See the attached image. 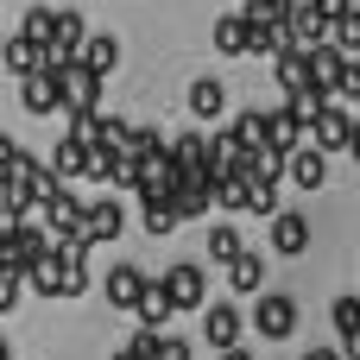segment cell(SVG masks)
Here are the masks:
<instances>
[{
	"label": "cell",
	"instance_id": "cell-7",
	"mask_svg": "<svg viewBox=\"0 0 360 360\" xmlns=\"http://www.w3.org/2000/svg\"><path fill=\"white\" fill-rule=\"evenodd\" d=\"M146 285H152V278H146V272H139L133 259H120V266H114V272L101 278V291H108V304H114V310H139Z\"/></svg>",
	"mask_w": 360,
	"mask_h": 360
},
{
	"label": "cell",
	"instance_id": "cell-45",
	"mask_svg": "<svg viewBox=\"0 0 360 360\" xmlns=\"http://www.w3.org/2000/svg\"><path fill=\"white\" fill-rule=\"evenodd\" d=\"M354 76H360V57H354Z\"/></svg>",
	"mask_w": 360,
	"mask_h": 360
},
{
	"label": "cell",
	"instance_id": "cell-24",
	"mask_svg": "<svg viewBox=\"0 0 360 360\" xmlns=\"http://www.w3.org/2000/svg\"><path fill=\"white\" fill-rule=\"evenodd\" d=\"M0 63L25 82V76H38V70H44V51H38V44H25V38L13 32V38H6V51H0Z\"/></svg>",
	"mask_w": 360,
	"mask_h": 360
},
{
	"label": "cell",
	"instance_id": "cell-18",
	"mask_svg": "<svg viewBox=\"0 0 360 360\" xmlns=\"http://www.w3.org/2000/svg\"><path fill=\"white\" fill-rule=\"evenodd\" d=\"M63 278H70V259H63L57 247H51V253H44V259L25 272V285H32L38 297H63Z\"/></svg>",
	"mask_w": 360,
	"mask_h": 360
},
{
	"label": "cell",
	"instance_id": "cell-17",
	"mask_svg": "<svg viewBox=\"0 0 360 360\" xmlns=\"http://www.w3.org/2000/svg\"><path fill=\"white\" fill-rule=\"evenodd\" d=\"M285 177H291L297 190H323V184H329V158H323L316 146H304V152H291V165H285Z\"/></svg>",
	"mask_w": 360,
	"mask_h": 360
},
{
	"label": "cell",
	"instance_id": "cell-14",
	"mask_svg": "<svg viewBox=\"0 0 360 360\" xmlns=\"http://www.w3.org/2000/svg\"><path fill=\"white\" fill-rule=\"evenodd\" d=\"M272 76H278V89H285V95H304V89H316V82H310V57H304L297 44H285V51L272 57Z\"/></svg>",
	"mask_w": 360,
	"mask_h": 360
},
{
	"label": "cell",
	"instance_id": "cell-26",
	"mask_svg": "<svg viewBox=\"0 0 360 360\" xmlns=\"http://www.w3.org/2000/svg\"><path fill=\"white\" fill-rule=\"evenodd\" d=\"M202 247H209V259H215V266H228V259H240V253H247V240H240V228H234V221H215Z\"/></svg>",
	"mask_w": 360,
	"mask_h": 360
},
{
	"label": "cell",
	"instance_id": "cell-3",
	"mask_svg": "<svg viewBox=\"0 0 360 360\" xmlns=\"http://www.w3.org/2000/svg\"><path fill=\"white\" fill-rule=\"evenodd\" d=\"M253 329H259L266 342L297 335V297H285V291H259V297H253Z\"/></svg>",
	"mask_w": 360,
	"mask_h": 360
},
{
	"label": "cell",
	"instance_id": "cell-33",
	"mask_svg": "<svg viewBox=\"0 0 360 360\" xmlns=\"http://www.w3.org/2000/svg\"><path fill=\"white\" fill-rule=\"evenodd\" d=\"M329 316H335L342 342H360V297H335V304H329Z\"/></svg>",
	"mask_w": 360,
	"mask_h": 360
},
{
	"label": "cell",
	"instance_id": "cell-36",
	"mask_svg": "<svg viewBox=\"0 0 360 360\" xmlns=\"http://www.w3.org/2000/svg\"><path fill=\"white\" fill-rule=\"evenodd\" d=\"M19 285H25V278L6 266V272H0V316H13V310H19Z\"/></svg>",
	"mask_w": 360,
	"mask_h": 360
},
{
	"label": "cell",
	"instance_id": "cell-10",
	"mask_svg": "<svg viewBox=\"0 0 360 360\" xmlns=\"http://www.w3.org/2000/svg\"><path fill=\"white\" fill-rule=\"evenodd\" d=\"M95 95H101V76L82 70V63H70L63 70V114H95Z\"/></svg>",
	"mask_w": 360,
	"mask_h": 360
},
{
	"label": "cell",
	"instance_id": "cell-4",
	"mask_svg": "<svg viewBox=\"0 0 360 360\" xmlns=\"http://www.w3.org/2000/svg\"><path fill=\"white\" fill-rule=\"evenodd\" d=\"M82 221H89V202H82V196L63 190V196L44 202V234H51V240H82Z\"/></svg>",
	"mask_w": 360,
	"mask_h": 360
},
{
	"label": "cell",
	"instance_id": "cell-40",
	"mask_svg": "<svg viewBox=\"0 0 360 360\" xmlns=\"http://www.w3.org/2000/svg\"><path fill=\"white\" fill-rule=\"evenodd\" d=\"M221 360H253V354H247V348H228V354H221Z\"/></svg>",
	"mask_w": 360,
	"mask_h": 360
},
{
	"label": "cell",
	"instance_id": "cell-44",
	"mask_svg": "<svg viewBox=\"0 0 360 360\" xmlns=\"http://www.w3.org/2000/svg\"><path fill=\"white\" fill-rule=\"evenodd\" d=\"M0 272H6V240H0Z\"/></svg>",
	"mask_w": 360,
	"mask_h": 360
},
{
	"label": "cell",
	"instance_id": "cell-43",
	"mask_svg": "<svg viewBox=\"0 0 360 360\" xmlns=\"http://www.w3.org/2000/svg\"><path fill=\"white\" fill-rule=\"evenodd\" d=\"M348 152H354V165H360V127H354V146H348Z\"/></svg>",
	"mask_w": 360,
	"mask_h": 360
},
{
	"label": "cell",
	"instance_id": "cell-46",
	"mask_svg": "<svg viewBox=\"0 0 360 360\" xmlns=\"http://www.w3.org/2000/svg\"><path fill=\"white\" fill-rule=\"evenodd\" d=\"M0 51H6V38H0Z\"/></svg>",
	"mask_w": 360,
	"mask_h": 360
},
{
	"label": "cell",
	"instance_id": "cell-15",
	"mask_svg": "<svg viewBox=\"0 0 360 360\" xmlns=\"http://www.w3.org/2000/svg\"><path fill=\"white\" fill-rule=\"evenodd\" d=\"M190 114H196V120H221V114H228L221 76H196V82H190Z\"/></svg>",
	"mask_w": 360,
	"mask_h": 360
},
{
	"label": "cell",
	"instance_id": "cell-31",
	"mask_svg": "<svg viewBox=\"0 0 360 360\" xmlns=\"http://www.w3.org/2000/svg\"><path fill=\"white\" fill-rule=\"evenodd\" d=\"M329 44H335V51H342L348 63L360 57V6L348 13V19H335V25H329Z\"/></svg>",
	"mask_w": 360,
	"mask_h": 360
},
{
	"label": "cell",
	"instance_id": "cell-41",
	"mask_svg": "<svg viewBox=\"0 0 360 360\" xmlns=\"http://www.w3.org/2000/svg\"><path fill=\"white\" fill-rule=\"evenodd\" d=\"M0 360H13V342H6V335H0Z\"/></svg>",
	"mask_w": 360,
	"mask_h": 360
},
{
	"label": "cell",
	"instance_id": "cell-37",
	"mask_svg": "<svg viewBox=\"0 0 360 360\" xmlns=\"http://www.w3.org/2000/svg\"><path fill=\"white\" fill-rule=\"evenodd\" d=\"M158 360H190V342L184 335H158Z\"/></svg>",
	"mask_w": 360,
	"mask_h": 360
},
{
	"label": "cell",
	"instance_id": "cell-19",
	"mask_svg": "<svg viewBox=\"0 0 360 360\" xmlns=\"http://www.w3.org/2000/svg\"><path fill=\"white\" fill-rule=\"evenodd\" d=\"M259 285H266V259H259L253 247H247L240 259H228V291H234V297H253Z\"/></svg>",
	"mask_w": 360,
	"mask_h": 360
},
{
	"label": "cell",
	"instance_id": "cell-1",
	"mask_svg": "<svg viewBox=\"0 0 360 360\" xmlns=\"http://www.w3.org/2000/svg\"><path fill=\"white\" fill-rule=\"evenodd\" d=\"M354 127H360V114L348 108V101H329L323 114H316V127H310V146L329 158V152H348L354 146Z\"/></svg>",
	"mask_w": 360,
	"mask_h": 360
},
{
	"label": "cell",
	"instance_id": "cell-20",
	"mask_svg": "<svg viewBox=\"0 0 360 360\" xmlns=\"http://www.w3.org/2000/svg\"><path fill=\"white\" fill-rule=\"evenodd\" d=\"M291 44H297V51H316V44H329V19H323L310 0H304V6H297V19H291Z\"/></svg>",
	"mask_w": 360,
	"mask_h": 360
},
{
	"label": "cell",
	"instance_id": "cell-38",
	"mask_svg": "<svg viewBox=\"0 0 360 360\" xmlns=\"http://www.w3.org/2000/svg\"><path fill=\"white\" fill-rule=\"evenodd\" d=\"M310 6H316V13H323V19H329V25H335V19H348V13H354V0H310Z\"/></svg>",
	"mask_w": 360,
	"mask_h": 360
},
{
	"label": "cell",
	"instance_id": "cell-9",
	"mask_svg": "<svg viewBox=\"0 0 360 360\" xmlns=\"http://www.w3.org/2000/svg\"><path fill=\"white\" fill-rule=\"evenodd\" d=\"M297 6H304V0H247V6H240V19H247V25H259V32H278V38H291V19H297Z\"/></svg>",
	"mask_w": 360,
	"mask_h": 360
},
{
	"label": "cell",
	"instance_id": "cell-11",
	"mask_svg": "<svg viewBox=\"0 0 360 360\" xmlns=\"http://www.w3.org/2000/svg\"><path fill=\"white\" fill-rule=\"evenodd\" d=\"M304 247H310V215H297V209H278V215H272V253L297 259Z\"/></svg>",
	"mask_w": 360,
	"mask_h": 360
},
{
	"label": "cell",
	"instance_id": "cell-27",
	"mask_svg": "<svg viewBox=\"0 0 360 360\" xmlns=\"http://www.w3.org/2000/svg\"><path fill=\"white\" fill-rule=\"evenodd\" d=\"M51 32H57V13H51V6H25V13H19V38H25V44H38V51H44V44H51Z\"/></svg>",
	"mask_w": 360,
	"mask_h": 360
},
{
	"label": "cell",
	"instance_id": "cell-35",
	"mask_svg": "<svg viewBox=\"0 0 360 360\" xmlns=\"http://www.w3.org/2000/svg\"><path fill=\"white\" fill-rule=\"evenodd\" d=\"M171 228H177V202H146V234H158V240H165Z\"/></svg>",
	"mask_w": 360,
	"mask_h": 360
},
{
	"label": "cell",
	"instance_id": "cell-29",
	"mask_svg": "<svg viewBox=\"0 0 360 360\" xmlns=\"http://www.w3.org/2000/svg\"><path fill=\"white\" fill-rule=\"evenodd\" d=\"M127 139H133V127H127V120H114V114H101V120H95V146H89V152H127Z\"/></svg>",
	"mask_w": 360,
	"mask_h": 360
},
{
	"label": "cell",
	"instance_id": "cell-34",
	"mask_svg": "<svg viewBox=\"0 0 360 360\" xmlns=\"http://www.w3.org/2000/svg\"><path fill=\"white\" fill-rule=\"evenodd\" d=\"M285 108H291V114H297V120H304V127H316V114H323V108H329V95H323V89H304V95H291V101H285Z\"/></svg>",
	"mask_w": 360,
	"mask_h": 360
},
{
	"label": "cell",
	"instance_id": "cell-39",
	"mask_svg": "<svg viewBox=\"0 0 360 360\" xmlns=\"http://www.w3.org/2000/svg\"><path fill=\"white\" fill-rule=\"evenodd\" d=\"M304 360H342V348H310Z\"/></svg>",
	"mask_w": 360,
	"mask_h": 360
},
{
	"label": "cell",
	"instance_id": "cell-6",
	"mask_svg": "<svg viewBox=\"0 0 360 360\" xmlns=\"http://www.w3.org/2000/svg\"><path fill=\"white\" fill-rule=\"evenodd\" d=\"M120 228H127V209H120V196H95V202H89V221H82L89 247H108V240H120Z\"/></svg>",
	"mask_w": 360,
	"mask_h": 360
},
{
	"label": "cell",
	"instance_id": "cell-12",
	"mask_svg": "<svg viewBox=\"0 0 360 360\" xmlns=\"http://www.w3.org/2000/svg\"><path fill=\"white\" fill-rule=\"evenodd\" d=\"M202 335H209V348H221V354H228V348H240V310H234L228 297H221V304H209V310H202Z\"/></svg>",
	"mask_w": 360,
	"mask_h": 360
},
{
	"label": "cell",
	"instance_id": "cell-13",
	"mask_svg": "<svg viewBox=\"0 0 360 360\" xmlns=\"http://www.w3.org/2000/svg\"><path fill=\"white\" fill-rule=\"evenodd\" d=\"M266 133H272V152H285V158L310 146V127H304L291 108H272V114H266Z\"/></svg>",
	"mask_w": 360,
	"mask_h": 360
},
{
	"label": "cell",
	"instance_id": "cell-2",
	"mask_svg": "<svg viewBox=\"0 0 360 360\" xmlns=\"http://www.w3.org/2000/svg\"><path fill=\"white\" fill-rule=\"evenodd\" d=\"M158 285H165L171 310H209V272H202V266H190V259H177Z\"/></svg>",
	"mask_w": 360,
	"mask_h": 360
},
{
	"label": "cell",
	"instance_id": "cell-42",
	"mask_svg": "<svg viewBox=\"0 0 360 360\" xmlns=\"http://www.w3.org/2000/svg\"><path fill=\"white\" fill-rule=\"evenodd\" d=\"M108 360H139V354H127V348H114V354H108Z\"/></svg>",
	"mask_w": 360,
	"mask_h": 360
},
{
	"label": "cell",
	"instance_id": "cell-30",
	"mask_svg": "<svg viewBox=\"0 0 360 360\" xmlns=\"http://www.w3.org/2000/svg\"><path fill=\"white\" fill-rule=\"evenodd\" d=\"M215 209H221V215H240V209H247V171H228V177L215 184Z\"/></svg>",
	"mask_w": 360,
	"mask_h": 360
},
{
	"label": "cell",
	"instance_id": "cell-5",
	"mask_svg": "<svg viewBox=\"0 0 360 360\" xmlns=\"http://www.w3.org/2000/svg\"><path fill=\"white\" fill-rule=\"evenodd\" d=\"M44 253H51V234H44L38 221H19V228L6 234V266H13L19 278H25V272H32V266H38Z\"/></svg>",
	"mask_w": 360,
	"mask_h": 360
},
{
	"label": "cell",
	"instance_id": "cell-22",
	"mask_svg": "<svg viewBox=\"0 0 360 360\" xmlns=\"http://www.w3.org/2000/svg\"><path fill=\"white\" fill-rule=\"evenodd\" d=\"M51 177H57V184L89 177V146H76V139L63 133V139H57V152H51Z\"/></svg>",
	"mask_w": 360,
	"mask_h": 360
},
{
	"label": "cell",
	"instance_id": "cell-25",
	"mask_svg": "<svg viewBox=\"0 0 360 360\" xmlns=\"http://www.w3.org/2000/svg\"><path fill=\"white\" fill-rule=\"evenodd\" d=\"M133 316H139V329L165 335V323H171V297H165V285H158V278L146 285V297H139V310H133Z\"/></svg>",
	"mask_w": 360,
	"mask_h": 360
},
{
	"label": "cell",
	"instance_id": "cell-23",
	"mask_svg": "<svg viewBox=\"0 0 360 360\" xmlns=\"http://www.w3.org/2000/svg\"><path fill=\"white\" fill-rule=\"evenodd\" d=\"M247 38H253V25H247L240 13H221V19H215V51H221V57H247Z\"/></svg>",
	"mask_w": 360,
	"mask_h": 360
},
{
	"label": "cell",
	"instance_id": "cell-8",
	"mask_svg": "<svg viewBox=\"0 0 360 360\" xmlns=\"http://www.w3.org/2000/svg\"><path fill=\"white\" fill-rule=\"evenodd\" d=\"M19 101H25V114H57V108H63V76H57V70L25 76V82H19Z\"/></svg>",
	"mask_w": 360,
	"mask_h": 360
},
{
	"label": "cell",
	"instance_id": "cell-16",
	"mask_svg": "<svg viewBox=\"0 0 360 360\" xmlns=\"http://www.w3.org/2000/svg\"><path fill=\"white\" fill-rule=\"evenodd\" d=\"M228 133H234V146H240V152H247V158H253V152H266V146H272V133H266V114H259V108H240V114H234V120H228Z\"/></svg>",
	"mask_w": 360,
	"mask_h": 360
},
{
	"label": "cell",
	"instance_id": "cell-28",
	"mask_svg": "<svg viewBox=\"0 0 360 360\" xmlns=\"http://www.w3.org/2000/svg\"><path fill=\"white\" fill-rule=\"evenodd\" d=\"M177 221H196V215H209L215 209V196H209V184H177Z\"/></svg>",
	"mask_w": 360,
	"mask_h": 360
},
{
	"label": "cell",
	"instance_id": "cell-21",
	"mask_svg": "<svg viewBox=\"0 0 360 360\" xmlns=\"http://www.w3.org/2000/svg\"><path fill=\"white\" fill-rule=\"evenodd\" d=\"M82 70H95V76H108L114 63H120V38L114 32H89V44H82V57H76Z\"/></svg>",
	"mask_w": 360,
	"mask_h": 360
},
{
	"label": "cell",
	"instance_id": "cell-32",
	"mask_svg": "<svg viewBox=\"0 0 360 360\" xmlns=\"http://www.w3.org/2000/svg\"><path fill=\"white\" fill-rule=\"evenodd\" d=\"M247 209L272 221V215H278V184H266V177H247Z\"/></svg>",
	"mask_w": 360,
	"mask_h": 360
}]
</instances>
